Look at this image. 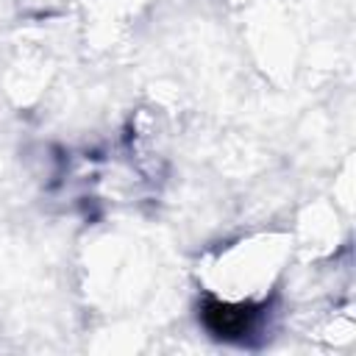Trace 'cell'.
<instances>
[{"label": "cell", "mask_w": 356, "mask_h": 356, "mask_svg": "<svg viewBox=\"0 0 356 356\" xmlns=\"http://www.w3.org/2000/svg\"><path fill=\"white\" fill-rule=\"evenodd\" d=\"M256 312L250 309H242V306H228V303H220V300H206L203 306V320L206 325L220 334V337H239L250 328V320H253Z\"/></svg>", "instance_id": "obj_1"}]
</instances>
